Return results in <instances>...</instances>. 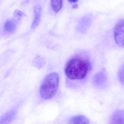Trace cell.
Segmentation results:
<instances>
[{
    "label": "cell",
    "instance_id": "1",
    "mask_svg": "<svg viewBox=\"0 0 124 124\" xmlns=\"http://www.w3.org/2000/svg\"><path fill=\"white\" fill-rule=\"evenodd\" d=\"M90 60L87 55L77 54L70 58L65 68L67 78L71 81H81L86 78L92 69Z\"/></svg>",
    "mask_w": 124,
    "mask_h": 124
},
{
    "label": "cell",
    "instance_id": "2",
    "mask_svg": "<svg viewBox=\"0 0 124 124\" xmlns=\"http://www.w3.org/2000/svg\"><path fill=\"white\" fill-rule=\"evenodd\" d=\"M59 75L55 72L48 74L42 82L40 89L41 97L44 100L49 99L54 96L59 87Z\"/></svg>",
    "mask_w": 124,
    "mask_h": 124
},
{
    "label": "cell",
    "instance_id": "3",
    "mask_svg": "<svg viewBox=\"0 0 124 124\" xmlns=\"http://www.w3.org/2000/svg\"><path fill=\"white\" fill-rule=\"evenodd\" d=\"M115 41L119 46L124 47V19H121L118 21L114 29Z\"/></svg>",
    "mask_w": 124,
    "mask_h": 124
},
{
    "label": "cell",
    "instance_id": "4",
    "mask_svg": "<svg viewBox=\"0 0 124 124\" xmlns=\"http://www.w3.org/2000/svg\"><path fill=\"white\" fill-rule=\"evenodd\" d=\"M107 76L105 71L102 70L94 76L93 82L95 86L100 87L105 84L107 81Z\"/></svg>",
    "mask_w": 124,
    "mask_h": 124
},
{
    "label": "cell",
    "instance_id": "5",
    "mask_svg": "<svg viewBox=\"0 0 124 124\" xmlns=\"http://www.w3.org/2000/svg\"><path fill=\"white\" fill-rule=\"evenodd\" d=\"M41 14V7L40 5L37 4L34 7L33 19L31 25V29H35L40 23Z\"/></svg>",
    "mask_w": 124,
    "mask_h": 124
},
{
    "label": "cell",
    "instance_id": "6",
    "mask_svg": "<svg viewBox=\"0 0 124 124\" xmlns=\"http://www.w3.org/2000/svg\"><path fill=\"white\" fill-rule=\"evenodd\" d=\"M17 24V20L16 19L7 20L4 23V30L9 33H13L16 29Z\"/></svg>",
    "mask_w": 124,
    "mask_h": 124
},
{
    "label": "cell",
    "instance_id": "7",
    "mask_svg": "<svg viewBox=\"0 0 124 124\" xmlns=\"http://www.w3.org/2000/svg\"><path fill=\"white\" fill-rule=\"evenodd\" d=\"M111 122L112 124H124V111L116 112L112 116Z\"/></svg>",
    "mask_w": 124,
    "mask_h": 124
},
{
    "label": "cell",
    "instance_id": "8",
    "mask_svg": "<svg viewBox=\"0 0 124 124\" xmlns=\"http://www.w3.org/2000/svg\"><path fill=\"white\" fill-rule=\"evenodd\" d=\"M91 20L90 17H83L80 20L78 26V30L82 33H85L91 23Z\"/></svg>",
    "mask_w": 124,
    "mask_h": 124
},
{
    "label": "cell",
    "instance_id": "9",
    "mask_svg": "<svg viewBox=\"0 0 124 124\" xmlns=\"http://www.w3.org/2000/svg\"><path fill=\"white\" fill-rule=\"evenodd\" d=\"M70 124H89V121L86 117L84 116H76L71 117L69 121Z\"/></svg>",
    "mask_w": 124,
    "mask_h": 124
},
{
    "label": "cell",
    "instance_id": "10",
    "mask_svg": "<svg viewBox=\"0 0 124 124\" xmlns=\"http://www.w3.org/2000/svg\"><path fill=\"white\" fill-rule=\"evenodd\" d=\"M16 116V111H10L4 115L0 119V124H8L13 121Z\"/></svg>",
    "mask_w": 124,
    "mask_h": 124
},
{
    "label": "cell",
    "instance_id": "11",
    "mask_svg": "<svg viewBox=\"0 0 124 124\" xmlns=\"http://www.w3.org/2000/svg\"><path fill=\"white\" fill-rule=\"evenodd\" d=\"M63 6V0H51V6L52 10L57 13L62 9Z\"/></svg>",
    "mask_w": 124,
    "mask_h": 124
},
{
    "label": "cell",
    "instance_id": "12",
    "mask_svg": "<svg viewBox=\"0 0 124 124\" xmlns=\"http://www.w3.org/2000/svg\"><path fill=\"white\" fill-rule=\"evenodd\" d=\"M14 15L15 19L17 20H20L25 16V14L21 11L18 10V9H16L14 12Z\"/></svg>",
    "mask_w": 124,
    "mask_h": 124
},
{
    "label": "cell",
    "instance_id": "13",
    "mask_svg": "<svg viewBox=\"0 0 124 124\" xmlns=\"http://www.w3.org/2000/svg\"><path fill=\"white\" fill-rule=\"evenodd\" d=\"M118 76L120 81L124 85V65L121 67L118 73Z\"/></svg>",
    "mask_w": 124,
    "mask_h": 124
},
{
    "label": "cell",
    "instance_id": "14",
    "mask_svg": "<svg viewBox=\"0 0 124 124\" xmlns=\"http://www.w3.org/2000/svg\"><path fill=\"white\" fill-rule=\"evenodd\" d=\"M70 3H76L78 1V0H68Z\"/></svg>",
    "mask_w": 124,
    "mask_h": 124
},
{
    "label": "cell",
    "instance_id": "15",
    "mask_svg": "<svg viewBox=\"0 0 124 124\" xmlns=\"http://www.w3.org/2000/svg\"><path fill=\"white\" fill-rule=\"evenodd\" d=\"M78 7V5L77 4H74V6H73V8H77Z\"/></svg>",
    "mask_w": 124,
    "mask_h": 124
}]
</instances>
